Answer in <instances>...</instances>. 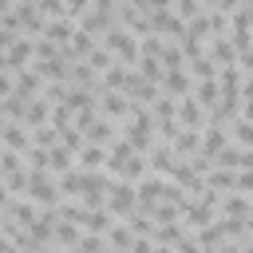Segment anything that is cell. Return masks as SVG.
I'll return each instance as SVG.
<instances>
[{
    "label": "cell",
    "mask_w": 253,
    "mask_h": 253,
    "mask_svg": "<svg viewBox=\"0 0 253 253\" xmlns=\"http://www.w3.org/2000/svg\"><path fill=\"white\" fill-rule=\"evenodd\" d=\"M107 174H115V178H130V182H138L142 174H150V162H146V154L126 138V134H119L111 146H107V166H103Z\"/></svg>",
    "instance_id": "obj_1"
},
{
    "label": "cell",
    "mask_w": 253,
    "mask_h": 253,
    "mask_svg": "<svg viewBox=\"0 0 253 253\" xmlns=\"http://www.w3.org/2000/svg\"><path fill=\"white\" fill-rule=\"evenodd\" d=\"M103 47H111L115 51V59L119 63H126V67H134L138 63V55H142V47H138V36L126 28V24H115L111 32H103V40H99Z\"/></svg>",
    "instance_id": "obj_2"
},
{
    "label": "cell",
    "mask_w": 253,
    "mask_h": 253,
    "mask_svg": "<svg viewBox=\"0 0 253 253\" xmlns=\"http://www.w3.org/2000/svg\"><path fill=\"white\" fill-rule=\"evenodd\" d=\"M24 198H32L36 206H59L63 194H59V182L51 170H28V190Z\"/></svg>",
    "instance_id": "obj_3"
},
{
    "label": "cell",
    "mask_w": 253,
    "mask_h": 253,
    "mask_svg": "<svg viewBox=\"0 0 253 253\" xmlns=\"http://www.w3.org/2000/svg\"><path fill=\"white\" fill-rule=\"evenodd\" d=\"M134 206H138V186H134L130 178H115V182H111V194H107V210H111L115 217H126Z\"/></svg>",
    "instance_id": "obj_4"
},
{
    "label": "cell",
    "mask_w": 253,
    "mask_h": 253,
    "mask_svg": "<svg viewBox=\"0 0 253 253\" xmlns=\"http://www.w3.org/2000/svg\"><path fill=\"white\" fill-rule=\"evenodd\" d=\"M213 217H217V202L190 198V202L182 206V225H186V229H202V225H210Z\"/></svg>",
    "instance_id": "obj_5"
},
{
    "label": "cell",
    "mask_w": 253,
    "mask_h": 253,
    "mask_svg": "<svg viewBox=\"0 0 253 253\" xmlns=\"http://www.w3.org/2000/svg\"><path fill=\"white\" fill-rule=\"evenodd\" d=\"M107 241H111V249H150V241H146L142 233H134L126 217H119V221L107 229Z\"/></svg>",
    "instance_id": "obj_6"
},
{
    "label": "cell",
    "mask_w": 253,
    "mask_h": 253,
    "mask_svg": "<svg viewBox=\"0 0 253 253\" xmlns=\"http://www.w3.org/2000/svg\"><path fill=\"white\" fill-rule=\"evenodd\" d=\"M16 20H20V28H24V36H43V28H47V16L40 12V4L36 0H16Z\"/></svg>",
    "instance_id": "obj_7"
},
{
    "label": "cell",
    "mask_w": 253,
    "mask_h": 253,
    "mask_svg": "<svg viewBox=\"0 0 253 253\" xmlns=\"http://www.w3.org/2000/svg\"><path fill=\"white\" fill-rule=\"evenodd\" d=\"M213 166H229V170H249L253 166V146H241V142H225L217 154H213Z\"/></svg>",
    "instance_id": "obj_8"
},
{
    "label": "cell",
    "mask_w": 253,
    "mask_h": 253,
    "mask_svg": "<svg viewBox=\"0 0 253 253\" xmlns=\"http://www.w3.org/2000/svg\"><path fill=\"white\" fill-rule=\"evenodd\" d=\"M0 142L24 154V150L32 146V126H28V123H20V119H8V123H4V130H0Z\"/></svg>",
    "instance_id": "obj_9"
},
{
    "label": "cell",
    "mask_w": 253,
    "mask_h": 253,
    "mask_svg": "<svg viewBox=\"0 0 253 253\" xmlns=\"http://www.w3.org/2000/svg\"><path fill=\"white\" fill-rule=\"evenodd\" d=\"M43 87H47V79L40 75V67H36V63H32V67H24V71H16V95L36 99V95H43Z\"/></svg>",
    "instance_id": "obj_10"
},
{
    "label": "cell",
    "mask_w": 253,
    "mask_h": 253,
    "mask_svg": "<svg viewBox=\"0 0 253 253\" xmlns=\"http://www.w3.org/2000/svg\"><path fill=\"white\" fill-rule=\"evenodd\" d=\"M4 55H8V71H24V67H32V63H36L32 36H20V40H16V43H12Z\"/></svg>",
    "instance_id": "obj_11"
},
{
    "label": "cell",
    "mask_w": 253,
    "mask_h": 253,
    "mask_svg": "<svg viewBox=\"0 0 253 253\" xmlns=\"http://www.w3.org/2000/svg\"><path fill=\"white\" fill-rule=\"evenodd\" d=\"M162 91H166V95H174V99L190 95V91H194L190 71H186V67H166V75H162Z\"/></svg>",
    "instance_id": "obj_12"
},
{
    "label": "cell",
    "mask_w": 253,
    "mask_h": 253,
    "mask_svg": "<svg viewBox=\"0 0 253 253\" xmlns=\"http://www.w3.org/2000/svg\"><path fill=\"white\" fill-rule=\"evenodd\" d=\"M206 119H210V115H206V107L194 99V91L178 99V123H182V126H206Z\"/></svg>",
    "instance_id": "obj_13"
},
{
    "label": "cell",
    "mask_w": 253,
    "mask_h": 253,
    "mask_svg": "<svg viewBox=\"0 0 253 253\" xmlns=\"http://www.w3.org/2000/svg\"><path fill=\"white\" fill-rule=\"evenodd\" d=\"M170 146H174V154H178V158H194V154L202 150V126H182V130L174 134V142H170Z\"/></svg>",
    "instance_id": "obj_14"
},
{
    "label": "cell",
    "mask_w": 253,
    "mask_h": 253,
    "mask_svg": "<svg viewBox=\"0 0 253 253\" xmlns=\"http://www.w3.org/2000/svg\"><path fill=\"white\" fill-rule=\"evenodd\" d=\"M249 210H253V198L241 194V190H225L221 202H217V213H225V217H245Z\"/></svg>",
    "instance_id": "obj_15"
},
{
    "label": "cell",
    "mask_w": 253,
    "mask_h": 253,
    "mask_svg": "<svg viewBox=\"0 0 253 253\" xmlns=\"http://www.w3.org/2000/svg\"><path fill=\"white\" fill-rule=\"evenodd\" d=\"M75 28H79V20H71V16H51L47 28H43V36H47L51 43H71Z\"/></svg>",
    "instance_id": "obj_16"
},
{
    "label": "cell",
    "mask_w": 253,
    "mask_h": 253,
    "mask_svg": "<svg viewBox=\"0 0 253 253\" xmlns=\"http://www.w3.org/2000/svg\"><path fill=\"white\" fill-rule=\"evenodd\" d=\"M75 166L79 170H103L107 166V146L103 142H83V150L75 154Z\"/></svg>",
    "instance_id": "obj_17"
},
{
    "label": "cell",
    "mask_w": 253,
    "mask_h": 253,
    "mask_svg": "<svg viewBox=\"0 0 253 253\" xmlns=\"http://www.w3.org/2000/svg\"><path fill=\"white\" fill-rule=\"evenodd\" d=\"M206 51L217 59V67L237 63V47H233V40H229V36H210V40H206Z\"/></svg>",
    "instance_id": "obj_18"
},
{
    "label": "cell",
    "mask_w": 253,
    "mask_h": 253,
    "mask_svg": "<svg viewBox=\"0 0 253 253\" xmlns=\"http://www.w3.org/2000/svg\"><path fill=\"white\" fill-rule=\"evenodd\" d=\"M79 225L71 221V217H59L55 221V233H51V245H59V249H79Z\"/></svg>",
    "instance_id": "obj_19"
},
{
    "label": "cell",
    "mask_w": 253,
    "mask_h": 253,
    "mask_svg": "<svg viewBox=\"0 0 253 253\" xmlns=\"http://www.w3.org/2000/svg\"><path fill=\"white\" fill-rule=\"evenodd\" d=\"M186 71H190V79H213L221 67H217V59L210 55V51H202V55H194V59H186Z\"/></svg>",
    "instance_id": "obj_20"
},
{
    "label": "cell",
    "mask_w": 253,
    "mask_h": 253,
    "mask_svg": "<svg viewBox=\"0 0 253 253\" xmlns=\"http://www.w3.org/2000/svg\"><path fill=\"white\" fill-rule=\"evenodd\" d=\"M130 71H134V67H126V63H119V59H115V63H111V67H107L99 79H103V87H107V91H126Z\"/></svg>",
    "instance_id": "obj_21"
},
{
    "label": "cell",
    "mask_w": 253,
    "mask_h": 253,
    "mask_svg": "<svg viewBox=\"0 0 253 253\" xmlns=\"http://www.w3.org/2000/svg\"><path fill=\"white\" fill-rule=\"evenodd\" d=\"M194 99L210 111V107L221 99V83H217V75H213V79H194Z\"/></svg>",
    "instance_id": "obj_22"
},
{
    "label": "cell",
    "mask_w": 253,
    "mask_h": 253,
    "mask_svg": "<svg viewBox=\"0 0 253 253\" xmlns=\"http://www.w3.org/2000/svg\"><path fill=\"white\" fill-rule=\"evenodd\" d=\"M67 166H75V150H71V146H63V142L47 146V170H51V174H63Z\"/></svg>",
    "instance_id": "obj_23"
},
{
    "label": "cell",
    "mask_w": 253,
    "mask_h": 253,
    "mask_svg": "<svg viewBox=\"0 0 253 253\" xmlns=\"http://www.w3.org/2000/svg\"><path fill=\"white\" fill-rule=\"evenodd\" d=\"M150 217H154V225H170V221H182V206H178V202H166V198H158V202L150 206Z\"/></svg>",
    "instance_id": "obj_24"
},
{
    "label": "cell",
    "mask_w": 253,
    "mask_h": 253,
    "mask_svg": "<svg viewBox=\"0 0 253 253\" xmlns=\"http://www.w3.org/2000/svg\"><path fill=\"white\" fill-rule=\"evenodd\" d=\"M134 67H138V75H146L150 83H162V75H166V63H162V55H146V51H142Z\"/></svg>",
    "instance_id": "obj_25"
},
{
    "label": "cell",
    "mask_w": 253,
    "mask_h": 253,
    "mask_svg": "<svg viewBox=\"0 0 253 253\" xmlns=\"http://www.w3.org/2000/svg\"><path fill=\"white\" fill-rule=\"evenodd\" d=\"M24 123H28V126H40V123H51V103H47L43 95H36V99L28 103V111H24Z\"/></svg>",
    "instance_id": "obj_26"
},
{
    "label": "cell",
    "mask_w": 253,
    "mask_h": 253,
    "mask_svg": "<svg viewBox=\"0 0 253 253\" xmlns=\"http://www.w3.org/2000/svg\"><path fill=\"white\" fill-rule=\"evenodd\" d=\"M225 126H229V142H241V146H253V119H245V115H237V119H229Z\"/></svg>",
    "instance_id": "obj_27"
},
{
    "label": "cell",
    "mask_w": 253,
    "mask_h": 253,
    "mask_svg": "<svg viewBox=\"0 0 253 253\" xmlns=\"http://www.w3.org/2000/svg\"><path fill=\"white\" fill-rule=\"evenodd\" d=\"M55 182H59V194H63V198H79V182H83V170H79V166H67L63 174H55Z\"/></svg>",
    "instance_id": "obj_28"
},
{
    "label": "cell",
    "mask_w": 253,
    "mask_h": 253,
    "mask_svg": "<svg viewBox=\"0 0 253 253\" xmlns=\"http://www.w3.org/2000/svg\"><path fill=\"white\" fill-rule=\"evenodd\" d=\"M28 103H32V99H24V95H16V91H12V95H4V99H0V111H4L8 119H20V123H24Z\"/></svg>",
    "instance_id": "obj_29"
},
{
    "label": "cell",
    "mask_w": 253,
    "mask_h": 253,
    "mask_svg": "<svg viewBox=\"0 0 253 253\" xmlns=\"http://www.w3.org/2000/svg\"><path fill=\"white\" fill-rule=\"evenodd\" d=\"M83 59H87V63H91V67L103 75V71L115 63V51H111V47H103V43H95V47H91V55H83Z\"/></svg>",
    "instance_id": "obj_30"
},
{
    "label": "cell",
    "mask_w": 253,
    "mask_h": 253,
    "mask_svg": "<svg viewBox=\"0 0 253 253\" xmlns=\"http://www.w3.org/2000/svg\"><path fill=\"white\" fill-rule=\"evenodd\" d=\"M32 142H36V146H55V142H59V126H55V123L32 126Z\"/></svg>",
    "instance_id": "obj_31"
},
{
    "label": "cell",
    "mask_w": 253,
    "mask_h": 253,
    "mask_svg": "<svg viewBox=\"0 0 253 253\" xmlns=\"http://www.w3.org/2000/svg\"><path fill=\"white\" fill-rule=\"evenodd\" d=\"M95 43H99V40H95L87 28H75V36H71V51H75L79 59H83V55H91V47H95Z\"/></svg>",
    "instance_id": "obj_32"
},
{
    "label": "cell",
    "mask_w": 253,
    "mask_h": 253,
    "mask_svg": "<svg viewBox=\"0 0 253 253\" xmlns=\"http://www.w3.org/2000/svg\"><path fill=\"white\" fill-rule=\"evenodd\" d=\"M186 28H190L198 40H210V12H198L194 20H186Z\"/></svg>",
    "instance_id": "obj_33"
},
{
    "label": "cell",
    "mask_w": 253,
    "mask_h": 253,
    "mask_svg": "<svg viewBox=\"0 0 253 253\" xmlns=\"http://www.w3.org/2000/svg\"><path fill=\"white\" fill-rule=\"evenodd\" d=\"M174 12H178L182 20H194V16L206 12V8H202V0H174Z\"/></svg>",
    "instance_id": "obj_34"
},
{
    "label": "cell",
    "mask_w": 253,
    "mask_h": 253,
    "mask_svg": "<svg viewBox=\"0 0 253 253\" xmlns=\"http://www.w3.org/2000/svg\"><path fill=\"white\" fill-rule=\"evenodd\" d=\"M40 4V12L51 20V16H67V0H36Z\"/></svg>",
    "instance_id": "obj_35"
},
{
    "label": "cell",
    "mask_w": 253,
    "mask_h": 253,
    "mask_svg": "<svg viewBox=\"0 0 253 253\" xmlns=\"http://www.w3.org/2000/svg\"><path fill=\"white\" fill-rule=\"evenodd\" d=\"M237 190L253 198V166H249V170H237Z\"/></svg>",
    "instance_id": "obj_36"
},
{
    "label": "cell",
    "mask_w": 253,
    "mask_h": 253,
    "mask_svg": "<svg viewBox=\"0 0 253 253\" xmlns=\"http://www.w3.org/2000/svg\"><path fill=\"white\" fill-rule=\"evenodd\" d=\"M91 4H95V0H67V16H71V20H79Z\"/></svg>",
    "instance_id": "obj_37"
},
{
    "label": "cell",
    "mask_w": 253,
    "mask_h": 253,
    "mask_svg": "<svg viewBox=\"0 0 253 253\" xmlns=\"http://www.w3.org/2000/svg\"><path fill=\"white\" fill-rule=\"evenodd\" d=\"M12 8H16V0H0V16H8Z\"/></svg>",
    "instance_id": "obj_38"
},
{
    "label": "cell",
    "mask_w": 253,
    "mask_h": 253,
    "mask_svg": "<svg viewBox=\"0 0 253 253\" xmlns=\"http://www.w3.org/2000/svg\"><path fill=\"white\" fill-rule=\"evenodd\" d=\"M0 146H4V142H0Z\"/></svg>",
    "instance_id": "obj_39"
}]
</instances>
